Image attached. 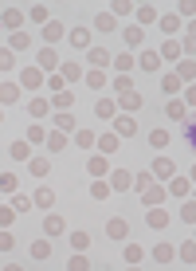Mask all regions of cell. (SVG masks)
<instances>
[{"label":"cell","instance_id":"1","mask_svg":"<svg viewBox=\"0 0 196 271\" xmlns=\"http://www.w3.org/2000/svg\"><path fill=\"white\" fill-rule=\"evenodd\" d=\"M185 142H189V150L196 154V114H185Z\"/></svg>","mask_w":196,"mask_h":271},{"label":"cell","instance_id":"2","mask_svg":"<svg viewBox=\"0 0 196 271\" xmlns=\"http://www.w3.org/2000/svg\"><path fill=\"white\" fill-rule=\"evenodd\" d=\"M153 173L165 181V177H173V173H177V165L169 162V158H157V162H153Z\"/></svg>","mask_w":196,"mask_h":271},{"label":"cell","instance_id":"3","mask_svg":"<svg viewBox=\"0 0 196 271\" xmlns=\"http://www.w3.org/2000/svg\"><path fill=\"white\" fill-rule=\"evenodd\" d=\"M122 107H126V110H134V114H138V110L146 107V99H142L138 91H126V99H122Z\"/></svg>","mask_w":196,"mask_h":271},{"label":"cell","instance_id":"4","mask_svg":"<svg viewBox=\"0 0 196 271\" xmlns=\"http://www.w3.org/2000/svg\"><path fill=\"white\" fill-rule=\"evenodd\" d=\"M95 28H98V32H114V28H118V20H114V16H106V12H98V16H95Z\"/></svg>","mask_w":196,"mask_h":271},{"label":"cell","instance_id":"5","mask_svg":"<svg viewBox=\"0 0 196 271\" xmlns=\"http://www.w3.org/2000/svg\"><path fill=\"white\" fill-rule=\"evenodd\" d=\"M59 75H63L67 83H75V79L83 75V67H79V63H63V67H59Z\"/></svg>","mask_w":196,"mask_h":271},{"label":"cell","instance_id":"6","mask_svg":"<svg viewBox=\"0 0 196 271\" xmlns=\"http://www.w3.org/2000/svg\"><path fill=\"white\" fill-rule=\"evenodd\" d=\"M149 142H153L157 150H165V146H169V130H165V126H157V130L149 134Z\"/></svg>","mask_w":196,"mask_h":271},{"label":"cell","instance_id":"7","mask_svg":"<svg viewBox=\"0 0 196 271\" xmlns=\"http://www.w3.org/2000/svg\"><path fill=\"white\" fill-rule=\"evenodd\" d=\"M51 256V244L48 240H36V244H32V260H48Z\"/></svg>","mask_w":196,"mask_h":271},{"label":"cell","instance_id":"8","mask_svg":"<svg viewBox=\"0 0 196 271\" xmlns=\"http://www.w3.org/2000/svg\"><path fill=\"white\" fill-rule=\"evenodd\" d=\"M32 201H36L40 209H51V205H55V193H51V189H40V193H36Z\"/></svg>","mask_w":196,"mask_h":271},{"label":"cell","instance_id":"9","mask_svg":"<svg viewBox=\"0 0 196 271\" xmlns=\"http://www.w3.org/2000/svg\"><path fill=\"white\" fill-rule=\"evenodd\" d=\"M48 173H51L48 158H36V162H32V177H48Z\"/></svg>","mask_w":196,"mask_h":271},{"label":"cell","instance_id":"10","mask_svg":"<svg viewBox=\"0 0 196 271\" xmlns=\"http://www.w3.org/2000/svg\"><path fill=\"white\" fill-rule=\"evenodd\" d=\"M40 83H44L40 67H28V71H24V87H40Z\"/></svg>","mask_w":196,"mask_h":271},{"label":"cell","instance_id":"11","mask_svg":"<svg viewBox=\"0 0 196 271\" xmlns=\"http://www.w3.org/2000/svg\"><path fill=\"white\" fill-rule=\"evenodd\" d=\"M153 260H157V264H169V260H173V248H169V244L153 248Z\"/></svg>","mask_w":196,"mask_h":271},{"label":"cell","instance_id":"12","mask_svg":"<svg viewBox=\"0 0 196 271\" xmlns=\"http://www.w3.org/2000/svg\"><path fill=\"white\" fill-rule=\"evenodd\" d=\"M91 63H95V67H106V63H110V52H106V48H95V52H91Z\"/></svg>","mask_w":196,"mask_h":271},{"label":"cell","instance_id":"13","mask_svg":"<svg viewBox=\"0 0 196 271\" xmlns=\"http://www.w3.org/2000/svg\"><path fill=\"white\" fill-rule=\"evenodd\" d=\"M122 36H126V44H130V48H138V44H142V28H126Z\"/></svg>","mask_w":196,"mask_h":271},{"label":"cell","instance_id":"14","mask_svg":"<svg viewBox=\"0 0 196 271\" xmlns=\"http://www.w3.org/2000/svg\"><path fill=\"white\" fill-rule=\"evenodd\" d=\"M118 134H138V122L134 118H118Z\"/></svg>","mask_w":196,"mask_h":271},{"label":"cell","instance_id":"15","mask_svg":"<svg viewBox=\"0 0 196 271\" xmlns=\"http://www.w3.org/2000/svg\"><path fill=\"white\" fill-rule=\"evenodd\" d=\"M106 232H110V240H122V236H126V224H122V220H110Z\"/></svg>","mask_w":196,"mask_h":271},{"label":"cell","instance_id":"16","mask_svg":"<svg viewBox=\"0 0 196 271\" xmlns=\"http://www.w3.org/2000/svg\"><path fill=\"white\" fill-rule=\"evenodd\" d=\"M87 169H91V173H95V177H102V173H106V169H110V165H106V158H91V165H87Z\"/></svg>","mask_w":196,"mask_h":271},{"label":"cell","instance_id":"17","mask_svg":"<svg viewBox=\"0 0 196 271\" xmlns=\"http://www.w3.org/2000/svg\"><path fill=\"white\" fill-rule=\"evenodd\" d=\"M138 20H142V24H153V20H157V8H138Z\"/></svg>","mask_w":196,"mask_h":271},{"label":"cell","instance_id":"18","mask_svg":"<svg viewBox=\"0 0 196 271\" xmlns=\"http://www.w3.org/2000/svg\"><path fill=\"white\" fill-rule=\"evenodd\" d=\"M87 83H91L95 91H102V87H106V75H102V71H91V75H87Z\"/></svg>","mask_w":196,"mask_h":271},{"label":"cell","instance_id":"19","mask_svg":"<svg viewBox=\"0 0 196 271\" xmlns=\"http://www.w3.org/2000/svg\"><path fill=\"white\" fill-rule=\"evenodd\" d=\"M91 197H95V201H106V197H110V189H106L102 181H95V185H91Z\"/></svg>","mask_w":196,"mask_h":271},{"label":"cell","instance_id":"20","mask_svg":"<svg viewBox=\"0 0 196 271\" xmlns=\"http://www.w3.org/2000/svg\"><path fill=\"white\" fill-rule=\"evenodd\" d=\"M149 224H153V228H165V224H169V213H157V209H153V213H149Z\"/></svg>","mask_w":196,"mask_h":271},{"label":"cell","instance_id":"21","mask_svg":"<svg viewBox=\"0 0 196 271\" xmlns=\"http://www.w3.org/2000/svg\"><path fill=\"white\" fill-rule=\"evenodd\" d=\"M71 40H75V48H87V40H91V36H87V28H75V32H71Z\"/></svg>","mask_w":196,"mask_h":271},{"label":"cell","instance_id":"22","mask_svg":"<svg viewBox=\"0 0 196 271\" xmlns=\"http://www.w3.org/2000/svg\"><path fill=\"white\" fill-rule=\"evenodd\" d=\"M181 260H185V264H196V244H185V248H181Z\"/></svg>","mask_w":196,"mask_h":271},{"label":"cell","instance_id":"23","mask_svg":"<svg viewBox=\"0 0 196 271\" xmlns=\"http://www.w3.org/2000/svg\"><path fill=\"white\" fill-rule=\"evenodd\" d=\"M157 63H161V59H157L153 52H146V55H142V67H146V71H157Z\"/></svg>","mask_w":196,"mask_h":271},{"label":"cell","instance_id":"24","mask_svg":"<svg viewBox=\"0 0 196 271\" xmlns=\"http://www.w3.org/2000/svg\"><path fill=\"white\" fill-rule=\"evenodd\" d=\"M28 110H32V114H36V118H44V114H48V103H44V99H36V103H32V107H28Z\"/></svg>","mask_w":196,"mask_h":271},{"label":"cell","instance_id":"25","mask_svg":"<svg viewBox=\"0 0 196 271\" xmlns=\"http://www.w3.org/2000/svg\"><path fill=\"white\" fill-rule=\"evenodd\" d=\"M95 114H98V118H110V114H114V103H106V99H102V103L95 107Z\"/></svg>","mask_w":196,"mask_h":271},{"label":"cell","instance_id":"26","mask_svg":"<svg viewBox=\"0 0 196 271\" xmlns=\"http://www.w3.org/2000/svg\"><path fill=\"white\" fill-rule=\"evenodd\" d=\"M4 24L16 28V24H20V12H16V8H4Z\"/></svg>","mask_w":196,"mask_h":271},{"label":"cell","instance_id":"27","mask_svg":"<svg viewBox=\"0 0 196 271\" xmlns=\"http://www.w3.org/2000/svg\"><path fill=\"white\" fill-rule=\"evenodd\" d=\"M0 99H4V107H8V103H16V87H12V83H4V91H0Z\"/></svg>","mask_w":196,"mask_h":271},{"label":"cell","instance_id":"28","mask_svg":"<svg viewBox=\"0 0 196 271\" xmlns=\"http://www.w3.org/2000/svg\"><path fill=\"white\" fill-rule=\"evenodd\" d=\"M138 260H142V248L130 244V248H126V264H138Z\"/></svg>","mask_w":196,"mask_h":271},{"label":"cell","instance_id":"29","mask_svg":"<svg viewBox=\"0 0 196 271\" xmlns=\"http://www.w3.org/2000/svg\"><path fill=\"white\" fill-rule=\"evenodd\" d=\"M181 217L189 220V224H196V205H193V201H189V205H185V209H181Z\"/></svg>","mask_w":196,"mask_h":271},{"label":"cell","instance_id":"30","mask_svg":"<svg viewBox=\"0 0 196 271\" xmlns=\"http://www.w3.org/2000/svg\"><path fill=\"white\" fill-rule=\"evenodd\" d=\"M48 146H51V150H63V146H67V138H63V134H51Z\"/></svg>","mask_w":196,"mask_h":271},{"label":"cell","instance_id":"31","mask_svg":"<svg viewBox=\"0 0 196 271\" xmlns=\"http://www.w3.org/2000/svg\"><path fill=\"white\" fill-rule=\"evenodd\" d=\"M181 79H196V63H181Z\"/></svg>","mask_w":196,"mask_h":271},{"label":"cell","instance_id":"32","mask_svg":"<svg viewBox=\"0 0 196 271\" xmlns=\"http://www.w3.org/2000/svg\"><path fill=\"white\" fill-rule=\"evenodd\" d=\"M48 232H51V236H59V232H63V220L51 217V220H48Z\"/></svg>","mask_w":196,"mask_h":271},{"label":"cell","instance_id":"33","mask_svg":"<svg viewBox=\"0 0 196 271\" xmlns=\"http://www.w3.org/2000/svg\"><path fill=\"white\" fill-rule=\"evenodd\" d=\"M32 20H36V24H40V20H48V8H44V4H36V8H32Z\"/></svg>","mask_w":196,"mask_h":271},{"label":"cell","instance_id":"34","mask_svg":"<svg viewBox=\"0 0 196 271\" xmlns=\"http://www.w3.org/2000/svg\"><path fill=\"white\" fill-rule=\"evenodd\" d=\"M79 146H83V150H91V146H95V134H87V130H83V134H79Z\"/></svg>","mask_w":196,"mask_h":271},{"label":"cell","instance_id":"35","mask_svg":"<svg viewBox=\"0 0 196 271\" xmlns=\"http://www.w3.org/2000/svg\"><path fill=\"white\" fill-rule=\"evenodd\" d=\"M110 150H118V138L110 134V138H102V154H110Z\"/></svg>","mask_w":196,"mask_h":271},{"label":"cell","instance_id":"36","mask_svg":"<svg viewBox=\"0 0 196 271\" xmlns=\"http://www.w3.org/2000/svg\"><path fill=\"white\" fill-rule=\"evenodd\" d=\"M130 185V173H114V189H126Z\"/></svg>","mask_w":196,"mask_h":271},{"label":"cell","instance_id":"37","mask_svg":"<svg viewBox=\"0 0 196 271\" xmlns=\"http://www.w3.org/2000/svg\"><path fill=\"white\" fill-rule=\"evenodd\" d=\"M185 40H189V44H185V48H189V52L196 55V24H193V28H189V36H185Z\"/></svg>","mask_w":196,"mask_h":271},{"label":"cell","instance_id":"38","mask_svg":"<svg viewBox=\"0 0 196 271\" xmlns=\"http://www.w3.org/2000/svg\"><path fill=\"white\" fill-rule=\"evenodd\" d=\"M44 36H48V40H59V36H63V28H59V24H48V32H44Z\"/></svg>","mask_w":196,"mask_h":271},{"label":"cell","instance_id":"39","mask_svg":"<svg viewBox=\"0 0 196 271\" xmlns=\"http://www.w3.org/2000/svg\"><path fill=\"white\" fill-rule=\"evenodd\" d=\"M189 107H196V87H193V91H189Z\"/></svg>","mask_w":196,"mask_h":271},{"label":"cell","instance_id":"40","mask_svg":"<svg viewBox=\"0 0 196 271\" xmlns=\"http://www.w3.org/2000/svg\"><path fill=\"white\" fill-rule=\"evenodd\" d=\"M193 181H196V165H193Z\"/></svg>","mask_w":196,"mask_h":271}]
</instances>
